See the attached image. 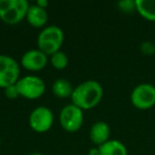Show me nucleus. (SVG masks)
<instances>
[{
  "mask_svg": "<svg viewBox=\"0 0 155 155\" xmlns=\"http://www.w3.org/2000/svg\"><path fill=\"white\" fill-rule=\"evenodd\" d=\"M5 97L9 98V99H16V98L19 97V93H18V91H17L16 84L5 88Z\"/></svg>",
  "mask_w": 155,
  "mask_h": 155,
  "instance_id": "nucleus-17",
  "label": "nucleus"
},
{
  "mask_svg": "<svg viewBox=\"0 0 155 155\" xmlns=\"http://www.w3.org/2000/svg\"><path fill=\"white\" fill-rule=\"evenodd\" d=\"M72 84L66 79H58L52 84V93L55 97L61 99H66L71 98V95L73 93Z\"/></svg>",
  "mask_w": 155,
  "mask_h": 155,
  "instance_id": "nucleus-14",
  "label": "nucleus"
},
{
  "mask_svg": "<svg viewBox=\"0 0 155 155\" xmlns=\"http://www.w3.org/2000/svg\"><path fill=\"white\" fill-rule=\"evenodd\" d=\"M84 123V110L72 103L64 106L60 113V124L66 132L74 133L82 127Z\"/></svg>",
  "mask_w": 155,
  "mask_h": 155,
  "instance_id": "nucleus-6",
  "label": "nucleus"
},
{
  "mask_svg": "<svg viewBox=\"0 0 155 155\" xmlns=\"http://www.w3.org/2000/svg\"><path fill=\"white\" fill-rule=\"evenodd\" d=\"M21 66L29 71H41L47 66L48 55L37 49H31L25 52L21 56Z\"/></svg>",
  "mask_w": 155,
  "mask_h": 155,
  "instance_id": "nucleus-9",
  "label": "nucleus"
},
{
  "mask_svg": "<svg viewBox=\"0 0 155 155\" xmlns=\"http://www.w3.org/2000/svg\"><path fill=\"white\" fill-rule=\"evenodd\" d=\"M103 87L95 80H87L74 87L71 95V103L82 110H91L101 102L103 98Z\"/></svg>",
  "mask_w": 155,
  "mask_h": 155,
  "instance_id": "nucleus-1",
  "label": "nucleus"
},
{
  "mask_svg": "<svg viewBox=\"0 0 155 155\" xmlns=\"http://www.w3.org/2000/svg\"><path fill=\"white\" fill-rule=\"evenodd\" d=\"M32 155H41V154H39V153H34V154H32Z\"/></svg>",
  "mask_w": 155,
  "mask_h": 155,
  "instance_id": "nucleus-21",
  "label": "nucleus"
},
{
  "mask_svg": "<svg viewBox=\"0 0 155 155\" xmlns=\"http://www.w3.org/2000/svg\"><path fill=\"white\" fill-rule=\"evenodd\" d=\"M141 51L142 53L148 54V55L153 53L155 54V45H153L151 41H144L141 45Z\"/></svg>",
  "mask_w": 155,
  "mask_h": 155,
  "instance_id": "nucleus-18",
  "label": "nucleus"
},
{
  "mask_svg": "<svg viewBox=\"0 0 155 155\" xmlns=\"http://www.w3.org/2000/svg\"><path fill=\"white\" fill-rule=\"evenodd\" d=\"M131 102L134 107L146 110L155 105V86L149 83H141L133 89Z\"/></svg>",
  "mask_w": 155,
  "mask_h": 155,
  "instance_id": "nucleus-7",
  "label": "nucleus"
},
{
  "mask_svg": "<svg viewBox=\"0 0 155 155\" xmlns=\"http://www.w3.org/2000/svg\"><path fill=\"white\" fill-rule=\"evenodd\" d=\"M64 32L58 26L45 27L37 36V47L48 56L61 51L64 43Z\"/></svg>",
  "mask_w": 155,
  "mask_h": 155,
  "instance_id": "nucleus-2",
  "label": "nucleus"
},
{
  "mask_svg": "<svg viewBox=\"0 0 155 155\" xmlns=\"http://www.w3.org/2000/svg\"><path fill=\"white\" fill-rule=\"evenodd\" d=\"M20 79L19 64L12 56L0 54V88L15 85Z\"/></svg>",
  "mask_w": 155,
  "mask_h": 155,
  "instance_id": "nucleus-5",
  "label": "nucleus"
},
{
  "mask_svg": "<svg viewBox=\"0 0 155 155\" xmlns=\"http://www.w3.org/2000/svg\"><path fill=\"white\" fill-rule=\"evenodd\" d=\"M136 12L143 19L155 21V0H136Z\"/></svg>",
  "mask_w": 155,
  "mask_h": 155,
  "instance_id": "nucleus-13",
  "label": "nucleus"
},
{
  "mask_svg": "<svg viewBox=\"0 0 155 155\" xmlns=\"http://www.w3.org/2000/svg\"><path fill=\"white\" fill-rule=\"evenodd\" d=\"M36 5H38V7H41V9H47L48 5H49V2H48L47 0H37Z\"/></svg>",
  "mask_w": 155,
  "mask_h": 155,
  "instance_id": "nucleus-19",
  "label": "nucleus"
},
{
  "mask_svg": "<svg viewBox=\"0 0 155 155\" xmlns=\"http://www.w3.org/2000/svg\"><path fill=\"white\" fill-rule=\"evenodd\" d=\"M16 87L19 93V97L29 100L38 99L46 91V84L43 79L31 74L20 78L16 83Z\"/></svg>",
  "mask_w": 155,
  "mask_h": 155,
  "instance_id": "nucleus-4",
  "label": "nucleus"
},
{
  "mask_svg": "<svg viewBox=\"0 0 155 155\" xmlns=\"http://www.w3.org/2000/svg\"><path fill=\"white\" fill-rule=\"evenodd\" d=\"M26 19L30 26L33 28H45L46 24L48 22V13L45 9H41V7L33 3L30 5L29 10L27 12Z\"/></svg>",
  "mask_w": 155,
  "mask_h": 155,
  "instance_id": "nucleus-11",
  "label": "nucleus"
},
{
  "mask_svg": "<svg viewBox=\"0 0 155 155\" xmlns=\"http://www.w3.org/2000/svg\"><path fill=\"white\" fill-rule=\"evenodd\" d=\"M99 148V155H127V149L121 141L110 139Z\"/></svg>",
  "mask_w": 155,
  "mask_h": 155,
  "instance_id": "nucleus-12",
  "label": "nucleus"
},
{
  "mask_svg": "<svg viewBox=\"0 0 155 155\" xmlns=\"http://www.w3.org/2000/svg\"><path fill=\"white\" fill-rule=\"evenodd\" d=\"M110 127L104 121H97L91 127L89 131V138L91 142L95 143L97 147L102 146L106 141L110 140Z\"/></svg>",
  "mask_w": 155,
  "mask_h": 155,
  "instance_id": "nucleus-10",
  "label": "nucleus"
},
{
  "mask_svg": "<svg viewBox=\"0 0 155 155\" xmlns=\"http://www.w3.org/2000/svg\"><path fill=\"white\" fill-rule=\"evenodd\" d=\"M89 155H99V148H93L89 150Z\"/></svg>",
  "mask_w": 155,
  "mask_h": 155,
  "instance_id": "nucleus-20",
  "label": "nucleus"
},
{
  "mask_svg": "<svg viewBox=\"0 0 155 155\" xmlns=\"http://www.w3.org/2000/svg\"><path fill=\"white\" fill-rule=\"evenodd\" d=\"M54 115L47 106H37L29 116V125L36 133H46L52 127Z\"/></svg>",
  "mask_w": 155,
  "mask_h": 155,
  "instance_id": "nucleus-8",
  "label": "nucleus"
},
{
  "mask_svg": "<svg viewBox=\"0 0 155 155\" xmlns=\"http://www.w3.org/2000/svg\"><path fill=\"white\" fill-rule=\"evenodd\" d=\"M0 147H1V137H0Z\"/></svg>",
  "mask_w": 155,
  "mask_h": 155,
  "instance_id": "nucleus-22",
  "label": "nucleus"
},
{
  "mask_svg": "<svg viewBox=\"0 0 155 155\" xmlns=\"http://www.w3.org/2000/svg\"><path fill=\"white\" fill-rule=\"evenodd\" d=\"M118 7L120 8L121 11L125 12V13H132V12L136 11V0H123L118 2Z\"/></svg>",
  "mask_w": 155,
  "mask_h": 155,
  "instance_id": "nucleus-16",
  "label": "nucleus"
},
{
  "mask_svg": "<svg viewBox=\"0 0 155 155\" xmlns=\"http://www.w3.org/2000/svg\"><path fill=\"white\" fill-rule=\"evenodd\" d=\"M30 3L27 0H0V19L13 26L26 18Z\"/></svg>",
  "mask_w": 155,
  "mask_h": 155,
  "instance_id": "nucleus-3",
  "label": "nucleus"
},
{
  "mask_svg": "<svg viewBox=\"0 0 155 155\" xmlns=\"http://www.w3.org/2000/svg\"><path fill=\"white\" fill-rule=\"evenodd\" d=\"M50 62L51 65L58 70H63L67 67L68 65V56L65 52L63 51H58L56 53H54L53 55L50 56Z\"/></svg>",
  "mask_w": 155,
  "mask_h": 155,
  "instance_id": "nucleus-15",
  "label": "nucleus"
}]
</instances>
